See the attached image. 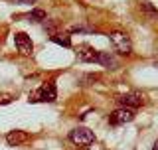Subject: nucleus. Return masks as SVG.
<instances>
[{"label":"nucleus","instance_id":"5","mask_svg":"<svg viewBox=\"0 0 158 150\" xmlns=\"http://www.w3.org/2000/svg\"><path fill=\"white\" fill-rule=\"evenodd\" d=\"M136 117L135 109H127V107H118L115 109L111 115H109V124L113 127H121V124H127V123H132Z\"/></svg>","mask_w":158,"mask_h":150},{"label":"nucleus","instance_id":"7","mask_svg":"<svg viewBox=\"0 0 158 150\" xmlns=\"http://www.w3.org/2000/svg\"><path fill=\"white\" fill-rule=\"evenodd\" d=\"M75 53L79 57V61L83 63H99V49H95L93 46H89V44H81V46L75 48Z\"/></svg>","mask_w":158,"mask_h":150},{"label":"nucleus","instance_id":"15","mask_svg":"<svg viewBox=\"0 0 158 150\" xmlns=\"http://www.w3.org/2000/svg\"><path fill=\"white\" fill-rule=\"evenodd\" d=\"M14 2L16 4H34L36 0H14Z\"/></svg>","mask_w":158,"mask_h":150},{"label":"nucleus","instance_id":"16","mask_svg":"<svg viewBox=\"0 0 158 150\" xmlns=\"http://www.w3.org/2000/svg\"><path fill=\"white\" fill-rule=\"evenodd\" d=\"M152 150H158V140L154 142V146H152Z\"/></svg>","mask_w":158,"mask_h":150},{"label":"nucleus","instance_id":"3","mask_svg":"<svg viewBox=\"0 0 158 150\" xmlns=\"http://www.w3.org/2000/svg\"><path fill=\"white\" fill-rule=\"evenodd\" d=\"M69 142L75 144L79 148H89L93 142H95V132L87 127H75L71 132H69Z\"/></svg>","mask_w":158,"mask_h":150},{"label":"nucleus","instance_id":"1","mask_svg":"<svg viewBox=\"0 0 158 150\" xmlns=\"http://www.w3.org/2000/svg\"><path fill=\"white\" fill-rule=\"evenodd\" d=\"M57 99V87L53 79H48L44 81L34 93L28 95V101L30 103H53Z\"/></svg>","mask_w":158,"mask_h":150},{"label":"nucleus","instance_id":"11","mask_svg":"<svg viewBox=\"0 0 158 150\" xmlns=\"http://www.w3.org/2000/svg\"><path fill=\"white\" fill-rule=\"evenodd\" d=\"M26 18L34 20V22H46V20H48V14H46V10H42V8H34L32 12L26 14Z\"/></svg>","mask_w":158,"mask_h":150},{"label":"nucleus","instance_id":"12","mask_svg":"<svg viewBox=\"0 0 158 150\" xmlns=\"http://www.w3.org/2000/svg\"><path fill=\"white\" fill-rule=\"evenodd\" d=\"M101 79V75L99 73H87V75H83L81 77V85H93L95 81H99Z\"/></svg>","mask_w":158,"mask_h":150},{"label":"nucleus","instance_id":"9","mask_svg":"<svg viewBox=\"0 0 158 150\" xmlns=\"http://www.w3.org/2000/svg\"><path fill=\"white\" fill-rule=\"evenodd\" d=\"M99 65H103L107 69H117V59H115V56H111L109 52H101V53H99Z\"/></svg>","mask_w":158,"mask_h":150},{"label":"nucleus","instance_id":"10","mask_svg":"<svg viewBox=\"0 0 158 150\" xmlns=\"http://www.w3.org/2000/svg\"><path fill=\"white\" fill-rule=\"evenodd\" d=\"M49 42L57 44V46H61V48H67V49H71V48H73L71 38L65 36V34H53V36H49Z\"/></svg>","mask_w":158,"mask_h":150},{"label":"nucleus","instance_id":"6","mask_svg":"<svg viewBox=\"0 0 158 150\" xmlns=\"http://www.w3.org/2000/svg\"><path fill=\"white\" fill-rule=\"evenodd\" d=\"M14 44H16V49H18L20 56L30 57L34 53V42L26 32H16L14 34Z\"/></svg>","mask_w":158,"mask_h":150},{"label":"nucleus","instance_id":"8","mask_svg":"<svg viewBox=\"0 0 158 150\" xmlns=\"http://www.w3.org/2000/svg\"><path fill=\"white\" fill-rule=\"evenodd\" d=\"M32 140V134L26 131H20V128H14L6 134V144L8 146H24L26 142Z\"/></svg>","mask_w":158,"mask_h":150},{"label":"nucleus","instance_id":"4","mask_svg":"<svg viewBox=\"0 0 158 150\" xmlns=\"http://www.w3.org/2000/svg\"><path fill=\"white\" fill-rule=\"evenodd\" d=\"M115 103L118 107H127V109H138L142 105H146V97L140 91H131V93H123L115 97Z\"/></svg>","mask_w":158,"mask_h":150},{"label":"nucleus","instance_id":"2","mask_svg":"<svg viewBox=\"0 0 158 150\" xmlns=\"http://www.w3.org/2000/svg\"><path fill=\"white\" fill-rule=\"evenodd\" d=\"M109 40H111V46L117 53H121V56H131L132 53V42L127 32L115 30V32L109 34Z\"/></svg>","mask_w":158,"mask_h":150},{"label":"nucleus","instance_id":"13","mask_svg":"<svg viewBox=\"0 0 158 150\" xmlns=\"http://www.w3.org/2000/svg\"><path fill=\"white\" fill-rule=\"evenodd\" d=\"M140 10H142V12H146V14H152V16H158V10L152 6L150 2H140Z\"/></svg>","mask_w":158,"mask_h":150},{"label":"nucleus","instance_id":"14","mask_svg":"<svg viewBox=\"0 0 158 150\" xmlns=\"http://www.w3.org/2000/svg\"><path fill=\"white\" fill-rule=\"evenodd\" d=\"M14 99H16V97H14L12 93H2V95H0V105H8V103H12Z\"/></svg>","mask_w":158,"mask_h":150}]
</instances>
